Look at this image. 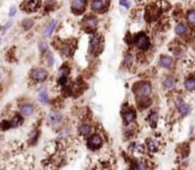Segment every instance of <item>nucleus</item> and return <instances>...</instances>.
Segmentation results:
<instances>
[{
	"mask_svg": "<svg viewBox=\"0 0 195 170\" xmlns=\"http://www.w3.org/2000/svg\"><path fill=\"white\" fill-rule=\"evenodd\" d=\"M11 26H12V22H8V23L6 24V25L4 26V30H3V32H2V33H3V34H4L5 32H6V31H7L8 29H9L10 27H11Z\"/></svg>",
	"mask_w": 195,
	"mask_h": 170,
	"instance_id": "obj_30",
	"label": "nucleus"
},
{
	"mask_svg": "<svg viewBox=\"0 0 195 170\" xmlns=\"http://www.w3.org/2000/svg\"><path fill=\"white\" fill-rule=\"evenodd\" d=\"M175 83H176V82H175V79L173 78V77L169 76L165 80V86L168 87V89H171V87H173L175 86Z\"/></svg>",
	"mask_w": 195,
	"mask_h": 170,
	"instance_id": "obj_21",
	"label": "nucleus"
},
{
	"mask_svg": "<svg viewBox=\"0 0 195 170\" xmlns=\"http://www.w3.org/2000/svg\"><path fill=\"white\" fill-rule=\"evenodd\" d=\"M100 45V35L95 34L91 40V48L92 51H97Z\"/></svg>",
	"mask_w": 195,
	"mask_h": 170,
	"instance_id": "obj_16",
	"label": "nucleus"
},
{
	"mask_svg": "<svg viewBox=\"0 0 195 170\" xmlns=\"http://www.w3.org/2000/svg\"><path fill=\"white\" fill-rule=\"evenodd\" d=\"M123 117L127 123H131L132 121L135 120L136 118V114L133 110H127L123 113Z\"/></svg>",
	"mask_w": 195,
	"mask_h": 170,
	"instance_id": "obj_11",
	"label": "nucleus"
},
{
	"mask_svg": "<svg viewBox=\"0 0 195 170\" xmlns=\"http://www.w3.org/2000/svg\"><path fill=\"white\" fill-rule=\"evenodd\" d=\"M79 130L82 135H89L91 132V127L88 125H82Z\"/></svg>",
	"mask_w": 195,
	"mask_h": 170,
	"instance_id": "obj_22",
	"label": "nucleus"
},
{
	"mask_svg": "<svg viewBox=\"0 0 195 170\" xmlns=\"http://www.w3.org/2000/svg\"><path fill=\"white\" fill-rule=\"evenodd\" d=\"M159 64H160L161 67H166V69H169V67H170V65H171V59H170V58L168 57V56H162L160 58Z\"/></svg>",
	"mask_w": 195,
	"mask_h": 170,
	"instance_id": "obj_15",
	"label": "nucleus"
},
{
	"mask_svg": "<svg viewBox=\"0 0 195 170\" xmlns=\"http://www.w3.org/2000/svg\"><path fill=\"white\" fill-rule=\"evenodd\" d=\"M187 18H188V21L191 24H195V11L188 12Z\"/></svg>",
	"mask_w": 195,
	"mask_h": 170,
	"instance_id": "obj_24",
	"label": "nucleus"
},
{
	"mask_svg": "<svg viewBox=\"0 0 195 170\" xmlns=\"http://www.w3.org/2000/svg\"><path fill=\"white\" fill-rule=\"evenodd\" d=\"M39 48H40V51L43 52V51H45L48 48V45L45 42H41L40 44H39Z\"/></svg>",
	"mask_w": 195,
	"mask_h": 170,
	"instance_id": "obj_27",
	"label": "nucleus"
},
{
	"mask_svg": "<svg viewBox=\"0 0 195 170\" xmlns=\"http://www.w3.org/2000/svg\"><path fill=\"white\" fill-rule=\"evenodd\" d=\"M84 25L86 28L91 29V30H94L97 26V20L94 17H87L84 21Z\"/></svg>",
	"mask_w": 195,
	"mask_h": 170,
	"instance_id": "obj_9",
	"label": "nucleus"
},
{
	"mask_svg": "<svg viewBox=\"0 0 195 170\" xmlns=\"http://www.w3.org/2000/svg\"><path fill=\"white\" fill-rule=\"evenodd\" d=\"M108 3L107 1H103V0H96V1H92L91 3V9L96 12H101L102 10L105 9L106 4Z\"/></svg>",
	"mask_w": 195,
	"mask_h": 170,
	"instance_id": "obj_8",
	"label": "nucleus"
},
{
	"mask_svg": "<svg viewBox=\"0 0 195 170\" xmlns=\"http://www.w3.org/2000/svg\"><path fill=\"white\" fill-rule=\"evenodd\" d=\"M47 76L48 73L45 70H42V69H36L32 71V79L36 81V82H43L47 79Z\"/></svg>",
	"mask_w": 195,
	"mask_h": 170,
	"instance_id": "obj_5",
	"label": "nucleus"
},
{
	"mask_svg": "<svg viewBox=\"0 0 195 170\" xmlns=\"http://www.w3.org/2000/svg\"><path fill=\"white\" fill-rule=\"evenodd\" d=\"M22 26L25 30H29L33 26V20L32 19H25L23 22H22Z\"/></svg>",
	"mask_w": 195,
	"mask_h": 170,
	"instance_id": "obj_23",
	"label": "nucleus"
},
{
	"mask_svg": "<svg viewBox=\"0 0 195 170\" xmlns=\"http://www.w3.org/2000/svg\"><path fill=\"white\" fill-rule=\"evenodd\" d=\"M149 148L150 151H156L158 149V143L156 141H150L149 143Z\"/></svg>",
	"mask_w": 195,
	"mask_h": 170,
	"instance_id": "obj_25",
	"label": "nucleus"
},
{
	"mask_svg": "<svg viewBox=\"0 0 195 170\" xmlns=\"http://www.w3.org/2000/svg\"><path fill=\"white\" fill-rule=\"evenodd\" d=\"M137 167H138V170H147V169H148L147 164H146L144 162H140V163H138Z\"/></svg>",
	"mask_w": 195,
	"mask_h": 170,
	"instance_id": "obj_26",
	"label": "nucleus"
},
{
	"mask_svg": "<svg viewBox=\"0 0 195 170\" xmlns=\"http://www.w3.org/2000/svg\"><path fill=\"white\" fill-rule=\"evenodd\" d=\"M11 127H13V128H17V127H19L22 123H23V120H22V118L20 117L19 115H15L14 117L12 119V121L11 122Z\"/></svg>",
	"mask_w": 195,
	"mask_h": 170,
	"instance_id": "obj_17",
	"label": "nucleus"
},
{
	"mask_svg": "<svg viewBox=\"0 0 195 170\" xmlns=\"http://www.w3.org/2000/svg\"><path fill=\"white\" fill-rule=\"evenodd\" d=\"M161 14V10L158 7L149 5L147 9V13H146V19L147 21H153L157 19Z\"/></svg>",
	"mask_w": 195,
	"mask_h": 170,
	"instance_id": "obj_3",
	"label": "nucleus"
},
{
	"mask_svg": "<svg viewBox=\"0 0 195 170\" xmlns=\"http://www.w3.org/2000/svg\"><path fill=\"white\" fill-rule=\"evenodd\" d=\"M86 8V1H83V0H75V1L72 2L71 5V9L72 11L74 12V13H81L82 12L85 11Z\"/></svg>",
	"mask_w": 195,
	"mask_h": 170,
	"instance_id": "obj_7",
	"label": "nucleus"
},
{
	"mask_svg": "<svg viewBox=\"0 0 195 170\" xmlns=\"http://www.w3.org/2000/svg\"><path fill=\"white\" fill-rule=\"evenodd\" d=\"M186 31H187V29L183 24H178L176 28H175V33H176L177 35H184L185 33H186Z\"/></svg>",
	"mask_w": 195,
	"mask_h": 170,
	"instance_id": "obj_20",
	"label": "nucleus"
},
{
	"mask_svg": "<svg viewBox=\"0 0 195 170\" xmlns=\"http://www.w3.org/2000/svg\"><path fill=\"white\" fill-rule=\"evenodd\" d=\"M102 143H103V141H102V139L99 135H93V136H91V139L89 140V144H88V145H89V147L91 149L95 150L101 147Z\"/></svg>",
	"mask_w": 195,
	"mask_h": 170,
	"instance_id": "obj_6",
	"label": "nucleus"
},
{
	"mask_svg": "<svg viewBox=\"0 0 195 170\" xmlns=\"http://www.w3.org/2000/svg\"><path fill=\"white\" fill-rule=\"evenodd\" d=\"M21 112L23 115L25 116H31L33 113V108L32 106L29 105V104H25L21 106Z\"/></svg>",
	"mask_w": 195,
	"mask_h": 170,
	"instance_id": "obj_13",
	"label": "nucleus"
},
{
	"mask_svg": "<svg viewBox=\"0 0 195 170\" xmlns=\"http://www.w3.org/2000/svg\"><path fill=\"white\" fill-rule=\"evenodd\" d=\"M38 100L41 102V103L47 104L49 102V95H48V91L46 89H43L38 94Z\"/></svg>",
	"mask_w": 195,
	"mask_h": 170,
	"instance_id": "obj_14",
	"label": "nucleus"
},
{
	"mask_svg": "<svg viewBox=\"0 0 195 170\" xmlns=\"http://www.w3.org/2000/svg\"><path fill=\"white\" fill-rule=\"evenodd\" d=\"M40 1H24L20 5V9L27 13L35 12L40 7Z\"/></svg>",
	"mask_w": 195,
	"mask_h": 170,
	"instance_id": "obj_2",
	"label": "nucleus"
},
{
	"mask_svg": "<svg viewBox=\"0 0 195 170\" xmlns=\"http://www.w3.org/2000/svg\"><path fill=\"white\" fill-rule=\"evenodd\" d=\"M61 120V116L59 114H55V113H52L49 116V122L52 125H56L60 122Z\"/></svg>",
	"mask_w": 195,
	"mask_h": 170,
	"instance_id": "obj_18",
	"label": "nucleus"
},
{
	"mask_svg": "<svg viewBox=\"0 0 195 170\" xmlns=\"http://www.w3.org/2000/svg\"><path fill=\"white\" fill-rule=\"evenodd\" d=\"M134 43H135V45L137 46L138 48L143 50V51H147L150 45L148 36L146 35L144 32H140L135 36Z\"/></svg>",
	"mask_w": 195,
	"mask_h": 170,
	"instance_id": "obj_1",
	"label": "nucleus"
},
{
	"mask_svg": "<svg viewBox=\"0 0 195 170\" xmlns=\"http://www.w3.org/2000/svg\"><path fill=\"white\" fill-rule=\"evenodd\" d=\"M185 86L186 89L189 91L194 90L195 89V78H189L186 81L185 83Z\"/></svg>",
	"mask_w": 195,
	"mask_h": 170,
	"instance_id": "obj_19",
	"label": "nucleus"
},
{
	"mask_svg": "<svg viewBox=\"0 0 195 170\" xmlns=\"http://www.w3.org/2000/svg\"><path fill=\"white\" fill-rule=\"evenodd\" d=\"M177 105H178V108H179V110H180V113L182 114V116H186V115L188 114L189 108H188V105H186L181 100L179 101V104H177Z\"/></svg>",
	"mask_w": 195,
	"mask_h": 170,
	"instance_id": "obj_12",
	"label": "nucleus"
},
{
	"mask_svg": "<svg viewBox=\"0 0 195 170\" xmlns=\"http://www.w3.org/2000/svg\"><path fill=\"white\" fill-rule=\"evenodd\" d=\"M119 4H120V5H122V6L126 7L127 9H129V8L130 7V2H128V1H124V0H121V1L119 2Z\"/></svg>",
	"mask_w": 195,
	"mask_h": 170,
	"instance_id": "obj_28",
	"label": "nucleus"
},
{
	"mask_svg": "<svg viewBox=\"0 0 195 170\" xmlns=\"http://www.w3.org/2000/svg\"><path fill=\"white\" fill-rule=\"evenodd\" d=\"M15 13H16V9H15V8H14V7H12L11 9H10V13H9V15H10V16H13Z\"/></svg>",
	"mask_w": 195,
	"mask_h": 170,
	"instance_id": "obj_29",
	"label": "nucleus"
},
{
	"mask_svg": "<svg viewBox=\"0 0 195 170\" xmlns=\"http://www.w3.org/2000/svg\"><path fill=\"white\" fill-rule=\"evenodd\" d=\"M0 78H1V74H0Z\"/></svg>",
	"mask_w": 195,
	"mask_h": 170,
	"instance_id": "obj_31",
	"label": "nucleus"
},
{
	"mask_svg": "<svg viewBox=\"0 0 195 170\" xmlns=\"http://www.w3.org/2000/svg\"><path fill=\"white\" fill-rule=\"evenodd\" d=\"M152 92V86L149 83H142L138 86V89L136 90V93L141 97H147Z\"/></svg>",
	"mask_w": 195,
	"mask_h": 170,
	"instance_id": "obj_4",
	"label": "nucleus"
},
{
	"mask_svg": "<svg viewBox=\"0 0 195 170\" xmlns=\"http://www.w3.org/2000/svg\"><path fill=\"white\" fill-rule=\"evenodd\" d=\"M56 24H57V21H56V20H52V21L47 26V28L45 29V31H44V32H43V35L45 36V37H49V36H50L52 33L53 30H54V28L56 27Z\"/></svg>",
	"mask_w": 195,
	"mask_h": 170,
	"instance_id": "obj_10",
	"label": "nucleus"
}]
</instances>
